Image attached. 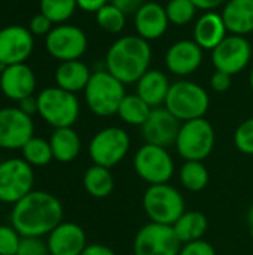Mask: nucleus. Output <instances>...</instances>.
I'll list each match as a JSON object with an SVG mask.
<instances>
[{
	"mask_svg": "<svg viewBox=\"0 0 253 255\" xmlns=\"http://www.w3.org/2000/svg\"><path fill=\"white\" fill-rule=\"evenodd\" d=\"M182 248L171 226L149 223L143 226L134 239V255H179Z\"/></svg>",
	"mask_w": 253,
	"mask_h": 255,
	"instance_id": "obj_11",
	"label": "nucleus"
},
{
	"mask_svg": "<svg viewBox=\"0 0 253 255\" xmlns=\"http://www.w3.org/2000/svg\"><path fill=\"white\" fill-rule=\"evenodd\" d=\"M84 187L86 193L95 199H106L107 196L112 194L115 181L110 173V169L92 164L91 167L86 169L84 175Z\"/></svg>",
	"mask_w": 253,
	"mask_h": 255,
	"instance_id": "obj_27",
	"label": "nucleus"
},
{
	"mask_svg": "<svg viewBox=\"0 0 253 255\" xmlns=\"http://www.w3.org/2000/svg\"><path fill=\"white\" fill-rule=\"evenodd\" d=\"M45 43L48 52L63 63L79 60L86 51L88 39L82 28L70 24H60L48 33Z\"/></svg>",
	"mask_w": 253,
	"mask_h": 255,
	"instance_id": "obj_12",
	"label": "nucleus"
},
{
	"mask_svg": "<svg viewBox=\"0 0 253 255\" xmlns=\"http://www.w3.org/2000/svg\"><path fill=\"white\" fill-rule=\"evenodd\" d=\"M136 84H137L136 94L142 97L152 109L160 108L161 105L166 103L171 85L167 75L155 69H149Z\"/></svg>",
	"mask_w": 253,
	"mask_h": 255,
	"instance_id": "obj_22",
	"label": "nucleus"
},
{
	"mask_svg": "<svg viewBox=\"0 0 253 255\" xmlns=\"http://www.w3.org/2000/svg\"><path fill=\"white\" fill-rule=\"evenodd\" d=\"M16 255H51L48 244L40 238H21Z\"/></svg>",
	"mask_w": 253,
	"mask_h": 255,
	"instance_id": "obj_36",
	"label": "nucleus"
},
{
	"mask_svg": "<svg viewBox=\"0 0 253 255\" xmlns=\"http://www.w3.org/2000/svg\"><path fill=\"white\" fill-rule=\"evenodd\" d=\"M22 160H25L30 166L42 167L49 164L54 160L51 143L42 137H31L22 148Z\"/></svg>",
	"mask_w": 253,
	"mask_h": 255,
	"instance_id": "obj_30",
	"label": "nucleus"
},
{
	"mask_svg": "<svg viewBox=\"0 0 253 255\" xmlns=\"http://www.w3.org/2000/svg\"><path fill=\"white\" fill-rule=\"evenodd\" d=\"M215 142L213 126L206 118H197L182 123L174 146L185 161H203L212 154Z\"/></svg>",
	"mask_w": 253,
	"mask_h": 255,
	"instance_id": "obj_5",
	"label": "nucleus"
},
{
	"mask_svg": "<svg viewBox=\"0 0 253 255\" xmlns=\"http://www.w3.org/2000/svg\"><path fill=\"white\" fill-rule=\"evenodd\" d=\"M85 100L89 111L97 117H112L118 114L125 97V85L107 70H97L86 85Z\"/></svg>",
	"mask_w": 253,
	"mask_h": 255,
	"instance_id": "obj_4",
	"label": "nucleus"
},
{
	"mask_svg": "<svg viewBox=\"0 0 253 255\" xmlns=\"http://www.w3.org/2000/svg\"><path fill=\"white\" fill-rule=\"evenodd\" d=\"M221 15L231 34L245 36L253 31V0H228Z\"/></svg>",
	"mask_w": 253,
	"mask_h": 255,
	"instance_id": "obj_23",
	"label": "nucleus"
},
{
	"mask_svg": "<svg viewBox=\"0 0 253 255\" xmlns=\"http://www.w3.org/2000/svg\"><path fill=\"white\" fill-rule=\"evenodd\" d=\"M251 236H252L253 239V226H251Z\"/></svg>",
	"mask_w": 253,
	"mask_h": 255,
	"instance_id": "obj_47",
	"label": "nucleus"
},
{
	"mask_svg": "<svg viewBox=\"0 0 253 255\" xmlns=\"http://www.w3.org/2000/svg\"><path fill=\"white\" fill-rule=\"evenodd\" d=\"M51 255H81L86 248V235L75 223H61L48 235Z\"/></svg>",
	"mask_w": 253,
	"mask_h": 255,
	"instance_id": "obj_19",
	"label": "nucleus"
},
{
	"mask_svg": "<svg viewBox=\"0 0 253 255\" xmlns=\"http://www.w3.org/2000/svg\"><path fill=\"white\" fill-rule=\"evenodd\" d=\"M252 58L251 42L245 36L228 34L213 51L212 63L216 70L228 75H237L245 70Z\"/></svg>",
	"mask_w": 253,
	"mask_h": 255,
	"instance_id": "obj_13",
	"label": "nucleus"
},
{
	"mask_svg": "<svg viewBox=\"0 0 253 255\" xmlns=\"http://www.w3.org/2000/svg\"><path fill=\"white\" fill-rule=\"evenodd\" d=\"M134 170L149 185L169 184L174 175V161L167 148L145 143L134 155Z\"/></svg>",
	"mask_w": 253,
	"mask_h": 255,
	"instance_id": "obj_9",
	"label": "nucleus"
},
{
	"mask_svg": "<svg viewBox=\"0 0 253 255\" xmlns=\"http://www.w3.org/2000/svg\"><path fill=\"white\" fill-rule=\"evenodd\" d=\"M191 1L195 4V7H197V9H200V10H206V12H210V10H213V9L219 7V6L225 4L228 0H191Z\"/></svg>",
	"mask_w": 253,
	"mask_h": 255,
	"instance_id": "obj_44",
	"label": "nucleus"
},
{
	"mask_svg": "<svg viewBox=\"0 0 253 255\" xmlns=\"http://www.w3.org/2000/svg\"><path fill=\"white\" fill-rule=\"evenodd\" d=\"M221 13L213 10L204 12L194 25V40L207 51H213L228 34Z\"/></svg>",
	"mask_w": 253,
	"mask_h": 255,
	"instance_id": "obj_21",
	"label": "nucleus"
},
{
	"mask_svg": "<svg viewBox=\"0 0 253 255\" xmlns=\"http://www.w3.org/2000/svg\"><path fill=\"white\" fill-rule=\"evenodd\" d=\"M0 88L7 99L21 102L22 99L33 96L36 76L25 63L12 64L0 73Z\"/></svg>",
	"mask_w": 253,
	"mask_h": 255,
	"instance_id": "obj_20",
	"label": "nucleus"
},
{
	"mask_svg": "<svg viewBox=\"0 0 253 255\" xmlns=\"http://www.w3.org/2000/svg\"><path fill=\"white\" fill-rule=\"evenodd\" d=\"M236 148L248 155H253V118L243 121L234 131Z\"/></svg>",
	"mask_w": 253,
	"mask_h": 255,
	"instance_id": "obj_34",
	"label": "nucleus"
},
{
	"mask_svg": "<svg viewBox=\"0 0 253 255\" xmlns=\"http://www.w3.org/2000/svg\"><path fill=\"white\" fill-rule=\"evenodd\" d=\"M248 221H249L251 226H253V206L249 209V212H248Z\"/></svg>",
	"mask_w": 253,
	"mask_h": 255,
	"instance_id": "obj_45",
	"label": "nucleus"
},
{
	"mask_svg": "<svg viewBox=\"0 0 253 255\" xmlns=\"http://www.w3.org/2000/svg\"><path fill=\"white\" fill-rule=\"evenodd\" d=\"M143 209L151 223L173 226L185 212V200L169 184L149 185L143 194Z\"/></svg>",
	"mask_w": 253,
	"mask_h": 255,
	"instance_id": "obj_6",
	"label": "nucleus"
},
{
	"mask_svg": "<svg viewBox=\"0 0 253 255\" xmlns=\"http://www.w3.org/2000/svg\"><path fill=\"white\" fill-rule=\"evenodd\" d=\"M177 239L180 241V244H189L194 241H200L203 239V236L207 232L209 223L204 214L198 212V211H189V212H183V215L171 226Z\"/></svg>",
	"mask_w": 253,
	"mask_h": 255,
	"instance_id": "obj_26",
	"label": "nucleus"
},
{
	"mask_svg": "<svg viewBox=\"0 0 253 255\" xmlns=\"http://www.w3.org/2000/svg\"><path fill=\"white\" fill-rule=\"evenodd\" d=\"M110 3H113L125 15H128V13H136L137 9L145 3V0H110Z\"/></svg>",
	"mask_w": 253,
	"mask_h": 255,
	"instance_id": "obj_40",
	"label": "nucleus"
},
{
	"mask_svg": "<svg viewBox=\"0 0 253 255\" xmlns=\"http://www.w3.org/2000/svg\"><path fill=\"white\" fill-rule=\"evenodd\" d=\"M210 87L216 93L228 91L230 87H231V75H228L225 72H221V70H215V73L210 78Z\"/></svg>",
	"mask_w": 253,
	"mask_h": 255,
	"instance_id": "obj_39",
	"label": "nucleus"
},
{
	"mask_svg": "<svg viewBox=\"0 0 253 255\" xmlns=\"http://www.w3.org/2000/svg\"><path fill=\"white\" fill-rule=\"evenodd\" d=\"M19 109L22 112H25L27 115H33L36 112H39V106H37V97H33V96H28L25 99H22L19 102Z\"/></svg>",
	"mask_w": 253,
	"mask_h": 255,
	"instance_id": "obj_43",
	"label": "nucleus"
},
{
	"mask_svg": "<svg viewBox=\"0 0 253 255\" xmlns=\"http://www.w3.org/2000/svg\"><path fill=\"white\" fill-rule=\"evenodd\" d=\"M210 106L207 91L192 81H177L170 85L164 108L180 123L204 118Z\"/></svg>",
	"mask_w": 253,
	"mask_h": 255,
	"instance_id": "obj_3",
	"label": "nucleus"
},
{
	"mask_svg": "<svg viewBox=\"0 0 253 255\" xmlns=\"http://www.w3.org/2000/svg\"><path fill=\"white\" fill-rule=\"evenodd\" d=\"M34 46L33 34L21 25H7L0 30V63L12 66L25 63Z\"/></svg>",
	"mask_w": 253,
	"mask_h": 255,
	"instance_id": "obj_16",
	"label": "nucleus"
},
{
	"mask_svg": "<svg viewBox=\"0 0 253 255\" xmlns=\"http://www.w3.org/2000/svg\"><path fill=\"white\" fill-rule=\"evenodd\" d=\"M91 75L88 66L81 60L63 61L55 70V82L57 87L75 94L86 88Z\"/></svg>",
	"mask_w": 253,
	"mask_h": 255,
	"instance_id": "obj_24",
	"label": "nucleus"
},
{
	"mask_svg": "<svg viewBox=\"0 0 253 255\" xmlns=\"http://www.w3.org/2000/svg\"><path fill=\"white\" fill-rule=\"evenodd\" d=\"M81 255H116L113 250H110L109 247L103 245V244H89L86 245V248L84 250V253Z\"/></svg>",
	"mask_w": 253,
	"mask_h": 255,
	"instance_id": "obj_41",
	"label": "nucleus"
},
{
	"mask_svg": "<svg viewBox=\"0 0 253 255\" xmlns=\"http://www.w3.org/2000/svg\"><path fill=\"white\" fill-rule=\"evenodd\" d=\"M130 145V136L124 128L106 127L92 136L88 145V154L94 164L112 169L125 158Z\"/></svg>",
	"mask_w": 253,
	"mask_h": 255,
	"instance_id": "obj_8",
	"label": "nucleus"
},
{
	"mask_svg": "<svg viewBox=\"0 0 253 255\" xmlns=\"http://www.w3.org/2000/svg\"><path fill=\"white\" fill-rule=\"evenodd\" d=\"M152 49L148 40L140 36H122L116 39L106 54V70L124 85L137 82L148 70Z\"/></svg>",
	"mask_w": 253,
	"mask_h": 255,
	"instance_id": "obj_2",
	"label": "nucleus"
},
{
	"mask_svg": "<svg viewBox=\"0 0 253 255\" xmlns=\"http://www.w3.org/2000/svg\"><path fill=\"white\" fill-rule=\"evenodd\" d=\"M34 126L31 117L19 108L0 109V148L18 149L33 137Z\"/></svg>",
	"mask_w": 253,
	"mask_h": 255,
	"instance_id": "obj_14",
	"label": "nucleus"
},
{
	"mask_svg": "<svg viewBox=\"0 0 253 255\" xmlns=\"http://www.w3.org/2000/svg\"><path fill=\"white\" fill-rule=\"evenodd\" d=\"M249 81H251V87H252L253 90V67L252 70H251V78H249Z\"/></svg>",
	"mask_w": 253,
	"mask_h": 255,
	"instance_id": "obj_46",
	"label": "nucleus"
},
{
	"mask_svg": "<svg viewBox=\"0 0 253 255\" xmlns=\"http://www.w3.org/2000/svg\"><path fill=\"white\" fill-rule=\"evenodd\" d=\"M76 1H78V6L85 12H97L104 4L110 3V0H76Z\"/></svg>",
	"mask_w": 253,
	"mask_h": 255,
	"instance_id": "obj_42",
	"label": "nucleus"
},
{
	"mask_svg": "<svg viewBox=\"0 0 253 255\" xmlns=\"http://www.w3.org/2000/svg\"><path fill=\"white\" fill-rule=\"evenodd\" d=\"M76 0H40V12L52 22L67 21L76 10Z\"/></svg>",
	"mask_w": 253,
	"mask_h": 255,
	"instance_id": "obj_32",
	"label": "nucleus"
},
{
	"mask_svg": "<svg viewBox=\"0 0 253 255\" xmlns=\"http://www.w3.org/2000/svg\"><path fill=\"white\" fill-rule=\"evenodd\" d=\"M180 126V121L166 108H154L142 126V136L146 143L169 148L176 143Z\"/></svg>",
	"mask_w": 253,
	"mask_h": 255,
	"instance_id": "obj_15",
	"label": "nucleus"
},
{
	"mask_svg": "<svg viewBox=\"0 0 253 255\" xmlns=\"http://www.w3.org/2000/svg\"><path fill=\"white\" fill-rule=\"evenodd\" d=\"M61 202L46 191H31L12 209V227L24 238H42L63 223Z\"/></svg>",
	"mask_w": 253,
	"mask_h": 255,
	"instance_id": "obj_1",
	"label": "nucleus"
},
{
	"mask_svg": "<svg viewBox=\"0 0 253 255\" xmlns=\"http://www.w3.org/2000/svg\"><path fill=\"white\" fill-rule=\"evenodd\" d=\"M203 63V48L191 39H182L167 49L166 66L177 76H188L198 70Z\"/></svg>",
	"mask_w": 253,
	"mask_h": 255,
	"instance_id": "obj_17",
	"label": "nucleus"
},
{
	"mask_svg": "<svg viewBox=\"0 0 253 255\" xmlns=\"http://www.w3.org/2000/svg\"><path fill=\"white\" fill-rule=\"evenodd\" d=\"M95 19H97V24L104 31L112 33V34H118L125 27L127 15L113 3H107L95 12Z\"/></svg>",
	"mask_w": 253,
	"mask_h": 255,
	"instance_id": "obj_31",
	"label": "nucleus"
},
{
	"mask_svg": "<svg viewBox=\"0 0 253 255\" xmlns=\"http://www.w3.org/2000/svg\"><path fill=\"white\" fill-rule=\"evenodd\" d=\"M39 115L52 127H72L79 117V100L60 87L45 88L37 96Z\"/></svg>",
	"mask_w": 253,
	"mask_h": 255,
	"instance_id": "obj_7",
	"label": "nucleus"
},
{
	"mask_svg": "<svg viewBox=\"0 0 253 255\" xmlns=\"http://www.w3.org/2000/svg\"><path fill=\"white\" fill-rule=\"evenodd\" d=\"M54 160L60 163H70L76 160L81 152V139L72 127L55 128L49 139Z\"/></svg>",
	"mask_w": 253,
	"mask_h": 255,
	"instance_id": "obj_25",
	"label": "nucleus"
},
{
	"mask_svg": "<svg viewBox=\"0 0 253 255\" xmlns=\"http://www.w3.org/2000/svg\"><path fill=\"white\" fill-rule=\"evenodd\" d=\"M21 235L10 226H0V255H16Z\"/></svg>",
	"mask_w": 253,
	"mask_h": 255,
	"instance_id": "obj_35",
	"label": "nucleus"
},
{
	"mask_svg": "<svg viewBox=\"0 0 253 255\" xmlns=\"http://www.w3.org/2000/svg\"><path fill=\"white\" fill-rule=\"evenodd\" d=\"M179 255H216V251L212 244L200 239L189 244H183Z\"/></svg>",
	"mask_w": 253,
	"mask_h": 255,
	"instance_id": "obj_37",
	"label": "nucleus"
},
{
	"mask_svg": "<svg viewBox=\"0 0 253 255\" xmlns=\"http://www.w3.org/2000/svg\"><path fill=\"white\" fill-rule=\"evenodd\" d=\"M180 182L188 191L198 193L209 184V170L203 161H185L180 169Z\"/></svg>",
	"mask_w": 253,
	"mask_h": 255,
	"instance_id": "obj_29",
	"label": "nucleus"
},
{
	"mask_svg": "<svg viewBox=\"0 0 253 255\" xmlns=\"http://www.w3.org/2000/svg\"><path fill=\"white\" fill-rule=\"evenodd\" d=\"M28 30L31 31L33 36H43V34L48 36V33L52 30V21L40 12L31 18Z\"/></svg>",
	"mask_w": 253,
	"mask_h": 255,
	"instance_id": "obj_38",
	"label": "nucleus"
},
{
	"mask_svg": "<svg viewBox=\"0 0 253 255\" xmlns=\"http://www.w3.org/2000/svg\"><path fill=\"white\" fill-rule=\"evenodd\" d=\"M33 166L25 160L10 158L0 163V202L16 203L33 191Z\"/></svg>",
	"mask_w": 253,
	"mask_h": 255,
	"instance_id": "obj_10",
	"label": "nucleus"
},
{
	"mask_svg": "<svg viewBox=\"0 0 253 255\" xmlns=\"http://www.w3.org/2000/svg\"><path fill=\"white\" fill-rule=\"evenodd\" d=\"M197 10L198 9L191 0H169V3L166 4L169 21L170 24H174V25L189 24L194 19Z\"/></svg>",
	"mask_w": 253,
	"mask_h": 255,
	"instance_id": "obj_33",
	"label": "nucleus"
},
{
	"mask_svg": "<svg viewBox=\"0 0 253 255\" xmlns=\"http://www.w3.org/2000/svg\"><path fill=\"white\" fill-rule=\"evenodd\" d=\"M151 112L152 108L142 97H139L137 94H125L119 105L118 117L130 126L142 127L149 118Z\"/></svg>",
	"mask_w": 253,
	"mask_h": 255,
	"instance_id": "obj_28",
	"label": "nucleus"
},
{
	"mask_svg": "<svg viewBox=\"0 0 253 255\" xmlns=\"http://www.w3.org/2000/svg\"><path fill=\"white\" fill-rule=\"evenodd\" d=\"M169 16L166 6L157 1H145L134 13V27L137 36L145 40H155L166 34L169 28Z\"/></svg>",
	"mask_w": 253,
	"mask_h": 255,
	"instance_id": "obj_18",
	"label": "nucleus"
}]
</instances>
